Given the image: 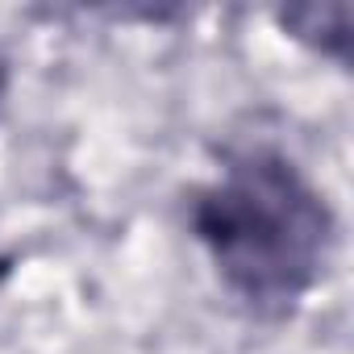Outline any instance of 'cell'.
<instances>
[{
  "mask_svg": "<svg viewBox=\"0 0 354 354\" xmlns=\"http://www.w3.org/2000/svg\"><path fill=\"white\" fill-rule=\"evenodd\" d=\"M188 225L221 288L259 321L292 317L333 254V209L271 146L230 154L217 180L192 192Z\"/></svg>",
  "mask_w": 354,
  "mask_h": 354,
  "instance_id": "1",
  "label": "cell"
},
{
  "mask_svg": "<svg viewBox=\"0 0 354 354\" xmlns=\"http://www.w3.org/2000/svg\"><path fill=\"white\" fill-rule=\"evenodd\" d=\"M283 26L296 30V38H304L321 55H329L337 63L350 59V9L346 5H333V9H288Z\"/></svg>",
  "mask_w": 354,
  "mask_h": 354,
  "instance_id": "2",
  "label": "cell"
},
{
  "mask_svg": "<svg viewBox=\"0 0 354 354\" xmlns=\"http://www.w3.org/2000/svg\"><path fill=\"white\" fill-rule=\"evenodd\" d=\"M5 96H9V63L0 59V104H5Z\"/></svg>",
  "mask_w": 354,
  "mask_h": 354,
  "instance_id": "3",
  "label": "cell"
}]
</instances>
